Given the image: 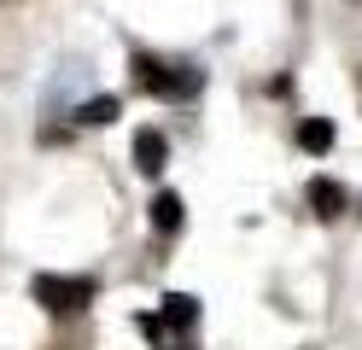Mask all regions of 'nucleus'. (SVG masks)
Segmentation results:
<instances>
[{
  "mask_svg": "<svg viewBox=\"0 0 362 350\" xmlns=\"http://www.w3.org/2000/svg\"><path fill=\"white\" fill-rule=\"evenodd\" d=\"M134 70H141V88L158 93V100H193L199 88H205V76H199L193 64H158V59H134Z\"/></svg>",
  "mask_w": 362,
  "mask_h": 350,
  "instance_id": "2",
  "label": "nucleus"
},
{
  "mask_svg": "<svg viewBox=\"0 0 362 350\" xmlns=\"http://www.w3.org/2000/svg\"><path fill=\"white\" fill-rule=\"evenodd\" d=\"M35 303H41V310H47V315H82L88 310V303H94V280H88V274H35Z\"/></svg>",
  "mask_w": 362,
  "mask_h": 350,
  "instance_id": "1",
  "label": "nucleus"
},
{
  "mask_svg": "<svg viewBox=\"0 0 362 350\" xmlns=\"http://www.w3.org/2000/svg\"><path fill=\"white\" fill-rule=\"evenodd\" d=\"M164 163H170V140L158 129H134V170L141 175H164Z\"/></svg>",
  "mask_w": 362,
  "mask_h": 350,
  "instance_id": "3",
  "label": "nucleus"
},
{
  "mask_svg": "<svg viewBox=\"0 0 362 350\" xmlns=\"http://www.w3.org/2000/svg\"><path fill=\"white\" fill-rule=\"evenodd\" d=\"M117 117V100H94V105H82V123H111Z\"/></svg>",
  "mask_w": 362,
  "mask_h": 350,
  "instance_id": "8",
  "label": "nucleus"
},
{
  "mask_svg": "<svg viewBox=\"0 0 362 350\" xmlns=\"http://www.w3.org/2000/svg\"><path fill=\"white\" fill-rule=\"evenodd\" d=\"M152 228L158 233H175L181 228V193H158L152 199Z\"/></svg>",
  "mask_w": 362,
  "mask_h": 350,
  "instance_id": "6",
  "label": "nucleus"
},
{
  "mask_svg": "<svg viewBox=\"0 0 362 350\" xmlns=\"http://www.w3.org/2000/svg\"><path fill=\"white\" fill-rule=\"evenodd\" d=\"M158 321H164V327H193L199 321V303L187 292H170L164 303H158Z\"/></svg>",
  "mask_w": 362,
  "mask_h": 350,
  "instance_id": "5",
  "label": "nucleus"
},
{
  "mask_svg": "<svg viewBox=\"0 0 362 350\" xmlns=\"http://www.w3.org/2000/svg\"><path fill=\"white\" fill-rule=\"evenodd\" d=\"M298 140H304L310 152H327V146H333V123H327V117H304V123H298Z\"/></svg>",
  "mask_w": 362,
  "mask_h": 350,
  "instance_id": "7",
  "label": "nucleus"
},
{
  "mask_svg": "<svg viewBox=\"0 0 362 350\" xmlns=\"http://www.w3.org/2000/svg\"><path fill=\"white\" fill-rule=\"evenodd\" d=\"M310 204H315V216H339V210H345L351 199H345V187H339V181L315 175V181H310Z\"/></svg>",
  "mask_w": 362,
  "mask_h": 350,
  "instance_id": "4",
  "label": "nucleus"
}]
</instances>
